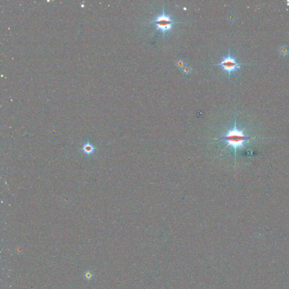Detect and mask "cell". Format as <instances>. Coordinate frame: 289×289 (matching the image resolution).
<instances>
[{
    "mask_svg": "<svg viewBox=\"0 0 289 289\" xmlns=\"http://www.w3.org/2000/svg\"><path fill=\"white\" fill-rule=\"evenodd\" d=\"M176 64L177 67L180 68V69H183L185 66H186L185 64L184 63V60H177V63H176Z\"/></svg>",
    "mask_w": 289,
    "mask_h": 289,
    "instance_id": "7",
    "label": "cell"
},
{
    "mask_svg": "<svg viewBox=\"0 0 289 289\" xmlns=\"http://www.w3.org/2000/svg\"><path fill=\"white\" fill-rule=\"evenodd\" d=\"M216 65L220 66L222 68L223 71L227 72L230 76L232 73L236 72L241 69L242 64L239 63L235 58L230 55L229 50L228 56L224 57L220 63Z\"/></svg>",
    "mask_w": 289,
    "mask_h": 289,
    "instance_id": "3",
    "label": "cell"
},
{
    "mask_svg": "<svg viewBox=\"0 0 289 289\" xmlns=\"http://www.w3.org/2000/svg\"><path fill=\"white\" fill-rule=\"evenodd\" d=\"M182 71L184 72L185 73H186V75H188L189 74L190 72L192 71V67L189 65H186L183 69H182Z\"/></svg>",
    "mask_w": 289,
    "mask_h": 289,
    "instance_id": "6",
    "label": "cell"
},
{
    "mask_svg": "<svg viewBox=\"0 0 289 289\" xmlns=\"http://www.w3.org/2000/svg\"><path fill=\"white\" fill-rule=\"evenodd\" d=\"M216 139L224 140L227 142V145L224 149V150H225L226 148L229 146L232 147L235 152L234 155L236 158L237 150L238 148H245L244 143L246 141L249 140L250 138L244 134V129L240 130L237 128L236 125V119L235 118L234 128L230 130H228L225 135Z\"/></svg>",
    "mask_w": 289,
    "mask_h": 289,
    "instance_id": "1",
    "label": "cell"
},
{
    "mask_svg": "<svg viewBox=\"0 0 289 289\" xmlns=\"http://www.w3.org/2000/svg\"><path fill=\"white\" fill-rule=\"evenodd\" d=\"M280 53L283 56H286L289 53V49L286 46H283L280 48Z\"/></svg>",
    "mask_w": 289,
    "mask_h": 289,
    "instance_id": "5",
    "label": "cell"
},
{
    "mask_svg": "<svg viewBox=\"0 0 289 289\" xmlns=\"http://www.w3.org/2000/svg\"><path fill=\"white\" fill-rule=\"evenodd\" d=\"M95 148L90 142H85L82 147V150L85 154L90 155L93 154L95 151Z\"/></svg>",
    "mask_w": 289,
    "mask_h": 289,
    "instance_id": "4",
    "label": "cell"
},
{
    "mask_svg": "<svg viewBox=\"0 0 289 289\" xmlns=\"http://www.w3.org/2000/svg\"><path fill=\"white\" fill-rule=\"evenodd\" d=\"M184 23V22H175L172 19L171 16L166 14L165 9H164V5H163L162 14L158 16L150 23L157 26V29L155 31L160 30L162 31L163 35V40H164L165 34L167 32L171 31L172 30L173 24H175V23Z\"/></svg>",
    "mask_w": 289,
    "mask_h": 289,
    "instance_id": "2",
    "label": "cell"
}]
</instances>
